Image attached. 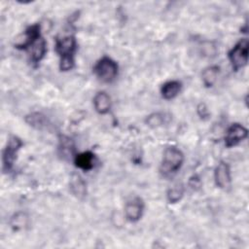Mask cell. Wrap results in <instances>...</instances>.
I'll list each match as a JSON object with an SVG mask.
<instances>
[{
	"label": "cell",
	"mask_w": 249,
	"mask_h": 249,
	"mask_svg": "<svg viewBox=\"0 0 249 249\" xmlns=\"http://www.w3.org/2000/svg\"><path fill=\"white\" fill-rule=\"evenodd\" d=\"M181 88H182L181 82L176 81V80L168 81V82L164 83L160 89L161 96L166 100L172 99L178 95V93L181 90Z\"/></svg>",
	"instance_id": "12"
},
{
	"label": "cell",
	"mask_w": 249,
	"mask_h": 249,
	"mask_svg": "<svg viewBox=\"0 0 249 249\" xmlns=\"http://www.w3.org/2000/svg\"><path fill=\"white\" fill-rule=\"evenodd\" d=\"M219 72H220V67L217 65H212V66L205 68L201 74L202 82H203L204 86L207 88L212 87L215 84V82L217 81Z\"/></svg>",
	"instance_id": "13"
},
{
	"label": "cell",
	"mask_w": 249,
	"mask_h": 249,
	"mask_svg": "<svg viewBox=\"0 0 249 249\" xmlns=\"http://www.w3.org/2000/svg\"><path fill=\"white\" fill-rule=\"evenodd\" d=\"M166 117H165V114H162V113H154V114H151L147 119H146V124L147 125H149L150 127H159V126H161L163 124L166 123L165 121Z\"/></svg>",
	"instance_id": "17"
},
{
	"label": "cell",
	"mask_w": 249,
	"mask_h": 249,
	"mask_svg": "<svg viewBox=\"0 0 249 249\" xmlns=\"http://www.w3.org/2000/svg\"><path fill=\"white\" fill-rule=\"evenodd\" d=\"M118 64L115 60L108 56L100 58L93 67V72L95 76L105 83H110L118 75Z\"/></svg>",
	"instance_id": "3"
},
{
	"label": "cell",
	"mask_w": 249,
	"mask_h": 249,
	"mask_svg": "<svg viewBox=\"0 0 249 249\" xmlns=\"http://www.w3.org/2000/svg\"><path fill=\"white\" fill-rule=\"evenodd\" d=\"M27 50L29 51L31 61L35 64L40 62L44 58L47 52V44L45 39L42 36L38 37L28 46Z\"/></svg>",
	"instance_id": "9"
},
{
	"label": "cell",
	"mask_w": 249,
	"mask_h": 249,
	"mask_svg": "<svg viewBox=\"0 0 249 249\" xmlns=\"http://www.w3.org/2000/svg\"><path fill=\"white\" fill-rule=\"evenodd\" d=\"M184 195V188L181 184L174 185L167 191V199L170 203L178 202Z\"/></svg>",
	"instance_id": "16"
},
{
	"label": "cell",
	"mask_w": 249,
	"mask_h": 249,
	"mask_svg": "<svg viewBox=\"0 0 249 249\" xmlns=\"http://www.w3.org/2000/svg\"><path fill=\"white\" fill-rule=\"evenodd\" d=\"M249 43L247 39H241L235 46L229 52V60L234 71L244 67L248 61Z\"/></svg>",
	"instance_id": "4"
},
{
	"label": "cell",
	"mask_w": 249,
	"mask_h": 249,
	"mask_svg": "<svg viewBox=\"0 0 249 249\" xmlns=\"http://www.w3.org/2000/svg\"><path fill=\"white\" fill-rule=\"evenodd\" d=\"M23 143L18 136H11L7 144L5 146V149L3 151L2 156V163H3V171L9 172L12 170L15 160H17V155L20 148L22 147Z\"/></svg>",
	"instance_id": "5"
},
{
	"label": "cell",
	"mask_w": 249,
	"mask_h": 249,
	"mask_svg": "<svg viewBox=\"0 0 249 249\" xmlns=\"http://www.w3.org/2000/svg\"><path fill=\"white\" fill-rule=\"evenodd\" d=\"M74 143L72 139L66 136H61L59 140V149L61 150L62 154L65 156L72 155L74 153Z\"/></svg>",
	"instance_id": "18"
},
{
	"label": "cell",
	"mask_w": 249,
	"mask_h": 249,
	"mask_svg": "<svg viewBox=\"0 0 249 249\" xmlns=\"http://www.w3.org/2000/svg\"><path fill=\"white\" fill-rule=\"evenodd\" d=\"M26 123L36 129H43L47 126V118L38 112L31 113L25 118Z\"/></svg>",
	"instance_id": "14"
},
{
	"label": "cell",
	"mask_w": 249,
	"mask_h": 249,
	"mask_svg": "<svg viewBox=\"0 0 249 249\" xmlns=\"http://www.w3.org/2000/svg\"><path fill=\"white\" fill-rule=\"evenodd\" d=\"M93 106L97 113L107 114L111 108V98L105 91H100L93 98Z\"/></svg>",
	"instance_id": "11"
},
{
	"label": "cell",
	"mask_w": 249,
	"mask_h": 249,
	"mask_svg": "<svg viewBox=\"0 0 249 249\" xmlns=\"http://www.w3.org/2000/svg\"><path fill=\"white\" fill-rule=\"evenodd\" d=\"M94 162H95L94 154L89 151L80 153L74 157L75 165L78 168L83 169L85 171H89L92 169L94 166Z\"/></svg>",
	"instance_id": "10"
},
{
	"label": "cell",
	"mask_w": 249,
	"mask_h": 249,
	"mask_svg": "<svg viewBox=\"0 0 249 249\" xmlns=\"http://www.w3.org/2000/svg\"><path fill=\"white\" fill-rule=\"evenodd\" d=\"M76 46V39L73 35H66L56 39L55 51L60 57L59 69L61 71H68L73 68Z\"/></svg>",
	"instance_id": "1"
},
{
	"label": "cell",
	"mask_w": 249,
	"mask_h": 249,
	"mask_svg": "<svg viewBox=\"0 0 249 249\" xmlns=\"http://www.w3.org/2000/svg\"><path fill=\"white\" fill-rule=\"evenodd\" d=\"M248 134V130L240 124H232L226 132L225 135V145L228 148L233 147L243 141Z\"/></svg>",
	"instance_id": "6"
},
{
	"label": "cell",
	"mask_w": 249,
	"mask_h": 249,
	"mask_svg": "<svg viewBox=\"0 0 249 249\" xmlns=\"http://www.w3.org/2000/svg\"><path fill=\"white\" fill-rule=\"evenodd\" d=\"M70 188H71L72 193L79 197H82L86 195V192H87L86 184L81 179V177L78 175H74L72 177L71 182H70Z\"/></svg>",
	"instance_id": "15"
},
{
	"label": "cell",
	"mask_w": 249,
	"mask_h": 249,
	"mask_svg": "<svg viewBox=\"0 0 249 249\" xmlns=\"http://www.w3.org/2000/svg\"><path fill=\"white\" fill-rule=\"evenodd\" d=\"M214 180L217 187L220 189H228L231 186V169L227 162L221 161L215 168L214 171Z\"/></svg>",
	"instance_id": "7"
},
{
	"label": "cell",
	"mask_w": 249,
	"mask_h": 249,
	"mask_svg": "<svg viewBox=\"0 0 249 249\" xmlns=\"http://www.w3.org/2000/svg\"><path fill=\"white\" fill-rule=\"evenodd\" d=\"M144 209V203L141 198L133 197L128 200L124 205V215L126 219L130 222H137L142 214Z\"/></svg>",
	"instance_id": "8"
},
{
	"label": "cell",
	"mask_w": 249,
	"mask_h": 249,
	"mask_svg": "<svg viewBox=\"0 0 249 249\" xmlns=\"http://www.w3.org/2000/svg\"><path fill=\"white\" fill-rule=\"evenodd\" d=\"M27 222V216L24 213H17L14 215V217L11 220V225L16 230H18L20 228H23L26 225Z\"/></svg>",
	"instance_id": "19"
},
{
	"label": "cell",
	"mask_w": 249,
	"mask_h": 249,
	"mask_svg": "<svg viewBox=\"0 0 249 249\" xmlns=\"http://www.w3.org/2000/svg\"><path fill=\"white\" fill-rule=\"evenodd\" d=\"M183 161L184 155L179 149L175 147L166 148L160 163V172L165 176L174 174L181 168Z\"/></svg>",
	"instance_id": "2"
}]
</instances>
